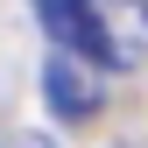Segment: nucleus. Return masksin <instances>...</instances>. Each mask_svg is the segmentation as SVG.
Instances as JSON below:
<instances>
[{"mask_svg": "<svg viewBox=\"0 0 148 148\" xmlns=\"http://www.w3.org/2000/svg\"><path fill=\"white\" fill-rule=\"evenodd\" d=\"M85 7V64L134 71L148 64V0H78Z\"/></svg>", "mask_w": 148, "mask_h": 148, "instance_id": "obj_1", "label": "nucleus"}, {"mask_svg": "<svg viewBox=\"0 0 148 148\" xmlns=\"http://www.w3.org/2000/svg\"><path fill=\"white\" fill-rule=\"evenodd\" d=\"M42 99H49V113H57L64 127H85L92 113L106 106V85H99V71H92L85 57H49L42 64Z\"/></svg>", "mask_w": 148, "mask_h": 148, "instance_id": "obj_2", "label": "nucleus"}]
</instances>
